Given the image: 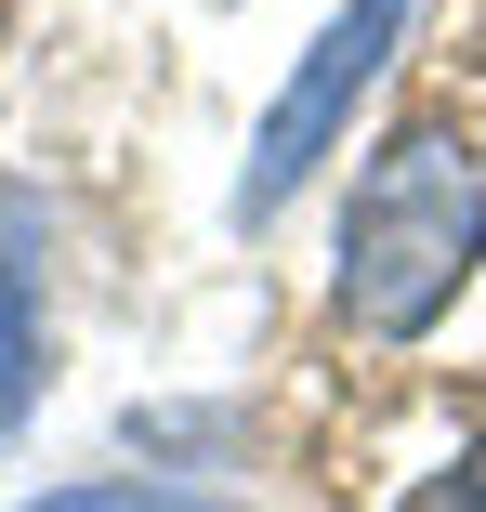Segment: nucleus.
Here are the masks:
<instances>
[{"label":"nucleus","instance_id":"nucleus-1","mask_svg":"<svg viewBox=\"0 0 486 512\" xmlns=\"http://www.w3.org/2000/svg\"><path fill=\"white\" fill-rule=\"evenodd\" d=\"M486 276V158L447 119H408L355 171V211H342V263L329 302L355 342H421L460 316V289Z\"/></svg>","mask_w":486,"mask_h":512},{"label":"nucleus","instance_id":"nucleus-2","mask_svg":"<svg viewBox=\"0 0 486 512\" xmlns=\"http://www.w3.org/2000/svg\"><path fill=\"white\" fill-rule=\"evenodd\" d=\"M395 40H408V0H342V14L303 40V66L276 79V106H263L250 158H237V197H224L250 237H263L289 197H303V184L342 158V132H355V106H368V79L395 66Z\"/></svg>","mask_w":486,"mask_h":512},{"label":"nucleus","instance_id":"nucleus-3","mask_svg":"<svg viewBox=\"0 0 486 512\" xmlns=\"http://www.w3.org/2000/svg\"><path fill=\"white\" fill-rule=\"evenodd\" d=\"M40 407V302L14 289V263H0V434H14Z\"/></svg>","mask_w":486,"mask_h":512},{"label":"nucleus","instance_id":"nucleus-4","mask_svg":"<svg viewBox=\"0 0 486 512\" xmlns=\"http://www.w3.org/2000/svg\"><path fill=\"white\" fill-rule=\"evenodd\" d=\"M27 512H237V499H211V486H158V473H106V486H53V499H27Z\"/></svg>","mask_w":486,"mask_h":512},{"label":"nucleus","instance_id":"nucleus-5","mask_svg":"<svg viewBox=\"0 0 486 512\" xmlns=\"http://www.w3.org/2000/svg\"><path fill=\"white\" fill-rule=\"evenodd\" d=\"M408 512H486V434H460V460L447 473H421V499Z\"/></svg>","mask_w":486,"mask_h":512},{"label":"nucleus","instance_id":"nucleus-6","mask_svg":"<svg viewBox=\"0 0 486 512\" xmlns=\"http://www.w3.org/2000/svg\"><path fill=\"white\" fill-rule=\"evenodd\" d=\"M0 53H14V27H0Z\"/></svg>","mask_w":486,"mask_h":512}]
</instances>
